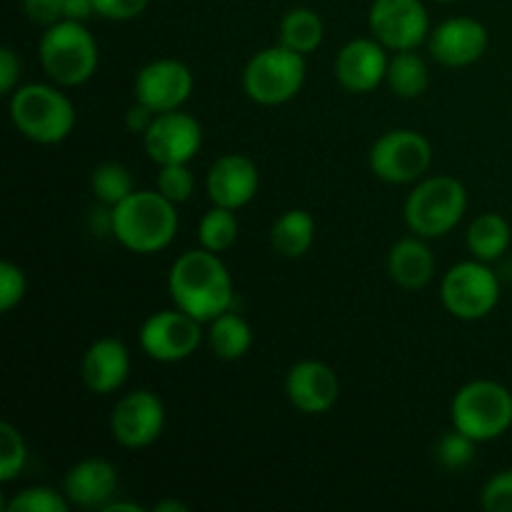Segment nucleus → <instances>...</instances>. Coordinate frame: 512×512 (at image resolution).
<instances>
[{"label":"nucleus","instance_id":"25","mask_svg":"<svg viewBox=\"0 0 512 512\" xmlns=\"http://www.w3.org/2000/svg\"><path fill=\"white\" fill-rule=\"evenodd\" d=\"M325 23L313 8H293L280 18L278 43L300 55H310L323 45Z\"/></svg>","mask_w":512,"mask_h":512},{"label":"nucleus","instance_id":"21","mask_svg":"<svg viewBox=\"0 0 512 512\" xmlns=\"http://www.w3.org/2000/svg\"><path fill=\"white\" fill-rule=\"evenodd\" d=\"M388 273L393 283L403 290H420L433 280L435 255L428 240L420 235L400 238L388 253Z\"/></svg>","mask_w":512,"mask_h":512},{"label":"nucleus","instance_id":"29","mask_svg":"<svg viewBox=\"0 0 512 512\" xmlns=\"http://www.w3.org/2000/svg\"><path fill=\"white\" fill-rule=\"evenodd\" d=\"M70 508L73 505L68 503L63 490H55L50 485H30L5 503L8 512H68Z\"/></svg>","mask_w":512,"mask_h":512},{"label":"nucleus","instance_id":"9","mask_svg":"<svg viewBox=\"0 0 512 512\" xmlns=\"http://www.w3.org/2000/svg\"><path fill=\"white\" fill-rule=\"evenodd\" d=\"M370 170L378 180L390 185L418 183L433 165V145L423 133L395 128L380 135L368 155Z\"/></svg>","mask_w":512,"mask_h":512},{"label":"nucleus","instance_id":"22","mask_svg":"<svg viewBox=\"0 0 512 512\" xmlns=\"http://www.w3.org/2000/svg\"><path fill=\"white\" fill-rule=\"evenodd\" d=\"M315 243V218L303 208H290L278 215L270 228V245L278 255L288 260H298L313 248Z\"/></svg>","mask_w":512,"mask_h":512},{"label":"nucleus","instance_id":"39","mask_svg":"<svg viewBox=\"0 0 512 512\" xmlns=\"http://www.w3.org/2000/svg\"><path fill=\"white\" fill-rule=\"evenodd\" d=\"M63 13L70 20H88L95 15V0H63Z\"/></svg>","mask_w":512,"mask_h":512},{"label":"nucleus","instance_id":"42","mask_svg":"<svg viewBox=\"0 0 512 512\" xmlns=\"http://www.w3.org/2000/svg\"><path fill=\"white\" fill-rule=\"evenodd\" d=\"M438 3H455V0H438Z\"/></svg>","mask_w":512,"mask_h":512},{"label":"nucleus","instance_id":"34","mask_svg":"<svg viewBox=\"0 0 512 512\" xmlns=\"http://www.w3.org/2000/svg\"><path fill=\"white\" fill-rule=\"evenodd\" d=\"M480 505L488 512H512V468L500 470L485 483Z\"/></svg>","mask_w":512,"mask_h":512},{"label":"nucleus","instance_id":"33","mask_svg":"<svg viewBox=\"0 0 512 512\" xmlns=\"http://www.w3.org/2000/svg\"><path fill=\"white\" fill-rule=\"evenodd\" d=\"M25 293H28V278L23 268L3 260L0 263V313H10L15 305L23 303Z\"/></svg>","mask_w":512,"mask_h":512},{"label":"nucleus","instance_id":"23","mask_svg":"<svg viewBox=\"0 0 512 512\" xmlns=\"http://www.w3.org/2000/svg\"><path fill=\"white\" fill-rule=\"evenodd\" d=\"M205 340H208L215 358L225 360V363H235V360L245 358L253 348V328H250L243 315L225 310L223 315L210 320Z\"/></svg>","mask_w":512,"mask_h":512},{"label":"nucleus","instance_id":"35","mask_svg":"<svg viewBox=\"0 0 512 512\" xmlns=\"http://www.w3.org/2000/svg\"><path fill=\"white\" fill-rule=\"evenodd\" d=\"M150 0H95V15L113 23H128L145 13Z\"/></svg>","mask_w":512,"mask_h":512},{"label":"nucleus","instance_id":"26","mask_svg":"<svg viewBox=\"0 0 512 512\" xmlns=\"http://www.w3.org/2000/svg\"><path fill=\"white\" fill-rule=\"evenodd\" d=\"M388 88L393 90L398 98L415 100L428 90L430 85V70L423 55L418 50H398L390 55L388 78H385Z\"/></svg>","mask_w":512,"mask_h":512},{"label":"nucleus","instance_id":"1","mask_svg":"<svg viewBox=\"0 0 512 512\" xmlns=\"http://www.w3.org/2000/svg\"><path fill=\"white\" fill-rule=\"evenodd\" d=\"M168 290L175 308L185 310L208 325L225 310H233V275L213 250H185L175 258L168 273Z\"/></svg>","mask_w":512,"mask_h":512},{"label":"nucleus","instance_id":"8","mask_svg":"<svg viewBox=\"0 0 512 512\" xmlns=\"http://www.w3.org/2000/svg\"><path fill=\"white\" fill-rule=\"evenodd\" d=\"M440 300L453 318L475 323V320L488 318L498 308L500 280L490 263L478 258L463 260L443 275Z\"/></svg>","mask_w":512,"mask_h":512},{"label":"nucleus","instance_id":"24","mask_svg":"<svg viewBox=\"0 0 512 512\" xmlns=\"http://www.w3.org/2000/svg\"><path fill=\"white\" fill-rule=\"evenodd\" d=\"M465 243H468L473 258L483 260V263H495L512 245V225L500 213H480L468 225Z\"/></svg>","mask_w":512,"mask_h":512},{"label":"nucleus","instance_id":"30","mask_svg":"<svg viewBox=\"0 0 512 512\" xmlns=\"http://www.w3.org/2000/svg\"><path fill=\"white\" fill-rule=\"evenodd\" d=\"M28 463V445L20 430L0 423V483H13Z\"/></svg>","mask_w":512,"mask_h":512},{"label":"nucleus","instance_id":"18","mask_svg":"<svg viewBox=\"0 0 512 512\" xmlns=\"http://www.w3.org/2000/svg\"><path fill=\"white\" fill-rule=\"evenodd\" d=\"M205 190H208L213 205H223L230 210L245 208L248 203H253L260 190L258 165L248 155H220L205 175Z\"/></svg>","mask_w":512,"mask_h":512},{"label":"nucleus","instance_id":"13","mask_svg":"<svg viewBox=\"0 0 512 512\" xmlns=\"http://www.w3.org/2000/svg\"><path fill=\"white\" fill-rule=\"evenodd\" d=\"M165 405L153 390H133L115 403L110 413V435L118 445L140 450L163 435Z\"/></svg>","mask_w":512,"mask_h":512},{"label":"nucleus","instance_id":"27","mask_svg":"<svg viewBox=\"0 0 512 512\" xmlns=\"http://www.w3.org/2000/svg\"><path fill=\"white\" fill-rule=\"evenodd\" d=\"M90 190H93L95 200L105 208H115L118 203H123L128 195L135 193V180L133 173L125 168L123 163H100L95 165L93 173H90Z\"/></svg>","mask_w":512,"mask_h":512},{"label":"nucleus","instance_id":"37","mask_svg":"<svg viewBox=\"0 0 512 512\" xmlns=\"http://www.w3.org/2000/svg\"><path fill=\"white\" fill-rule=\"evenodd\" d=\"M20 73H23V63H20L18 53L13 48H0V93L13 95L18 90Z\"/></svg>","mask_w":512,"mask_h":512},{"label":"nucleus","instance_id":"6","mask_svg":"<svg viewBox=\"0 0 512 512\" xmlns=\"http://www.w3.org/2000/svg\"><path fill=\"white\" fill-rule=\"evenodd\" d=\"M453 428L475 443H493L512 428V393L498 380H470L450 403Z\"/></svg>","mask_w":512,"mask_h":512},{"label":"nucleus","instance_id":"11","mask_svg":"<svg viewBox=\"0 0 512 512\" xmlns=\"http://www.w3.org/2000/svg\"><path fill=\"white\" fill-rule=\"evenodd\" d=\"M368 25L390 53L418 50L430 38V15L423 0H373Z\"/></svg>","mask_w":512,"mask_h":512},{"label":"nucleus","instance_id":"16","mask_svg":"<svg viewBox=\"0 0 512 512\" xmlns=\"http://www.w3.org/2000/svg\"><path fill=\"white\" fill-rule=\"evenodd\" d=\"M490 45L488 28L480 20L458 15L430 30L428 50L445 68H468L478 63Z\"/></svg>","mask_w":512,"mask_h":512},{"label":"nucleus","instance_id":"40","mask_svg":"<svg viewBox=\"0 0 512 512\" xmlns=\"http://www.w3.org/2000/svg\"><path fill=\"white\" fill-rule=\"evenodd\" d=\"M103 512H143L138 503H128V500H110L108 505H105Z\"/></svg>","mask_w":512,"mask_h":512},{"label":"nucleus","instance_id":"19","mask_svg":"<svg viewBox=\"0 0 512 512\" xmlns=\"http://www.w3.org/2000/svg\"><path fill=\"white\" fill-rule=\"evenodd\" d=\"M118 470L103 458H85L75 463L63 478V493L73 508L103 510L118 495Z\"/></svg>","mask_w":512,"mask_h":512},{"label":"nucleus","instance_id":"14","mask_svg":"<svg viewBox=\"0 0 512 512\" xmlns=\"http://www.w3.org/2000/svg\"><path fill=\"white\" fill-rule=\"evenodd\" d=\"M193 70L175 58H160L143 65L135 75V100L148 105L153 113L180 110L193 93Z\"/></svg>","mask_w":512,"mask_h":512},{"label":"nucleus","instance_id":"12","mask_svg":"<svg viewBox=\"0 0 512 512\" xmlns=\"http://www.w3.org/2000/svg\"><path fill=\"white\" fill-rule=\"evenodd\" d=\"M143 145L155 165L190 163L203 148V125L195 115L180 110L158 113L145 130Z\"/></svg>","mask_w":512,"mask_h":512},{"label":"nucleus","instance_id":"31","mask_svg":"<svg viewBox=\"0 0 512 512\" xmlns=\"http://www.w3.org/2000/svg\"><path fill=\"white\" fill-rule=\"evenodd\" d=\"M478 445L480 443H475L470 435L453 428L435 443V460L445 470H465L475 460V448Z\"/></svg>","mask_w":512,"mask_h":512},{"label":"nucleus","instance_id":"5","mask_svg":"<svg viewBox=\"0 0 512 512\" xmlns=\"http://www.w3.org/2000/svg\"><path fill=\"white\" fill-rule=\"evenodd\" d=\"M468 210V190L453 175H425L405 200V223L410 233L425 240L453 233Z\"/></svg>","mask_w":512,"mask_h":512},{"label":"nucleus","instance_id":"20","mask_svg":"<svg viewBox=\"0 0 512 512\" xmlns=\"http://www.w3.org/2000/svg\"><path fill=\"white\" fill-rule=\"evenodd\" d=\"M130 375V350L118 338H98L83 355L80 378L95 395H110L125 385Z\"/></svg>","mask_w":512,"mask_h":512},{"label":"nucleus","instance_id":"2","mask_svg":"<svg viewBox=\"0 0 512 512\" xmlns=\"http://www.w3.org/2000/svg\"><path fill=\"white\" fill-rule=\"evenodd\" d=\"M113 238L130 253L153 255L168 248L178 233V210L160 190H135L110 208Z\"/></svg>","mask_w":512,"mask_h":512},{"label":"nucleus","instance_id":"28","mask_svg":"<svg viewBox=\"0 0 512 512\" xmlns=\"http://www.w3.org/2000/svg\"><path fill=\"white\" fill-rule=\"evenodd\" d=\"M235 213L238 210L213 205L198 223L200 248L213 250V253H225V250L233 248L240 233V220Z\"/></svg>","mask_w":512,"mask_h":512},{"label":"nucleus","instance_id":"32","mask_svg":"<svg viewBox=\"0 0 512 512\" xmlns=\"http://www.w3.org/2000/svg\"><path fill=\"white\" fill-rule=\"evenodd\" d=\"M155 190H160V195H165L175 205L188 203L195 193V175L190 170V163L160 165Z\"/></svg>","mask_w":512,"mask_h":512},{"label":"nucleus","instance_id":"3","mask_svg":"<svg viewBox=\"0 0 512 512\" xmlns=\"http://www.w3.org/2000/svg\"><path fill=\"white\" fill-rule=\"evenodd\" d=\"M38 60L40 68L55 85L78 88L88 83L98 70V40L85 28L83 20L63 18L40 35Z\"/></svg>","mask_w":512,"mask_h":512},{"label":"nucleus","instance_id":"38","mask_svg":"<svg viewBox=\"0 0 512 512\" xmlns=\"http://www.w3.org/2000/svg\"><path fill=\"white\" fill-rule=\"evenodd\" d=\"M155 115L158 113H153L148 105H143L135 100V103L128 108V113H125V128H128L133 135H140V138H143L145 130L150 128V123H153Z\"/></svg>","mask_w":512,"mask_h":512},{"label":"nucleus","instance_id":"17","mask_svg":"<svg viewBox=\"0 0 512 512\" xmlns=\"http://www.w3.org/2000/svg\"><path fill=\"white\" fill-rule=\"evenodd\" d=\"M290 405L305 415H323L340 400V378L323 360H300L285 375Z\"/></svg>","mask_w":512,"mask_h":512},{"label":"nucleus","instance_id":"15","mask_svg":"<svg viewBox=\"0 0 512 512\" xmlns=\"http://www.w3.org/2000/svg\"><path fill=\"white\" fill-rule=\"evenodd\" d=\"M390 50L375 38H355L340 48L335 58V78L353 95L373 93L388 78Z\"/></svg>","mask_w":512,"mask_h":512},{"label":"nucleus","instance_id":"4","mask_svg":"<svg viewBox=\"0 0 512 512\" xmlns=\"http://www.w3.org/2000/svg\"><path fill=\"white\" fill-rule=\"evenodd\" d=\"M10 120L23 138L38 145H58L73 133L75 105L60 85H20L8 103Z\"/></svg>","mask_w":512,"mask_h":512},{"label":"nucleus","instance_id":"41","mask_svg":"<svg viewBox=\"0 0 512 512\" xmlns=\"http://www.w3.org/2000/svg\"><path fill=\"white\" fill-rule=\"evenodd\" d=\"M153 512H188V505L180 500H160L153 505Z\"/></svg>","mask_w":512,"mask_h":512},{"label":"nucleus","instance_id":"7","mask_svg":"<svg viewBox=\"0 0 512 512\" xmlns=\"http://www.w3.org/2000/svg\"><path fill=\"white\" fill-rule=\"evenodd\" d=\"M305 55L283 43L258 50L243 70V90L258 105H283L305 85Z\"/></svg>","mask_w":512,"mask_h":512},{"label":"nucleus","instance_id":"10","mask_svg":"<svg viewBox=\"0 0 512 512\" xmlns=\"http://www.w3.org/2000/svg\"><path fill=\"white\" fill-rule=\"evenodd\" d=\"M203 323L185 310H158L140 325V348L155 363H180L198 353L203 343Z\"/></svg>","mask_w":512,"mask_h":512},{"label":"nucleus","instance_id":"36","mask_svg":"<svg viewBox=\"0 0 512 512\" xmlns=\"http://www.w3.org/2000/svg\"><path fill=\"white\" fill-rule=\"evenodd\" d=\"M23 3V13L28 15L30 23L50 28L58 20L65 18L63 0H20Z\"/></svg>","mask_w":512,"mask_h":512}]
</instances>
